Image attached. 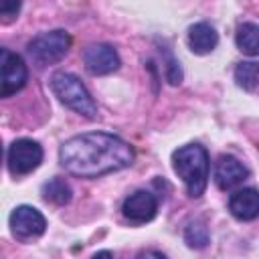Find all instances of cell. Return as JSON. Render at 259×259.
Wrapping results in <instances>:
<instances>
[{
	"label": "cell",
	"mask_w": 259,
	"mask_h": 259,
	"mask_svg": "<svg viewBox=\"0 0 259 259\" xmlns=\"http://www.w3.org/2000/svg\"><path fill=\"white\" fill-rule=\"evenodd\" d=\"M10 229H12V235L18 239H32L45 233L47 221L38 208L20 204L10 214Z\"/></svg>",
	"instance_id": "obj_7"
},
{
	"label": "cell",
	"mask_w": 259,
	"mask_h": 259,
	"mask_svg": "<svg viewBox=\"0 0 259 259\" xmlns=\"http://www.w3.org/2000/svg\"><path fill=\"white\" fill-rule=\"evenodd\" d=\"M219 45V34L208 22H196L188 28V47L196 55H206Z\"/></svg>",
	"instance_id": "obj_12"
},
{
	"label": "cell",
	"mask_w": 259,
	"mask_h": 259,
	"mask_svg": "<svg viewBox=\"0 0 259 259\" xmlns=\"http://www.w3.org/2000/svg\"><path fill=\"white\" fill-rule=\"evenodd\" d=\"M134 259H166L160 251H154V249H148V251H140Z\"/></svg>",
	"instance_id": "obj_19"
},
{
	"label": "cell",
	"mask_w": 259,
	"mask_h": 259,
	"mask_svg": "<svg viewBox=\"0 0 259 259\" xmlns=\"http://www.w3.org/2000/svg\"><path fill=\"white\" fill-rule=\"evenodd\" d=\"M20 10V2H2L0 4V16L4 22H8L12 16H16Z\"/></svg>",
	"instance_id": "obj_18"
},
{
	"label": "cell",
	"mask_w": 259,
	"mask_h": 259,
	"mask_svg": "<svg viewBox=\"0 0 259 259\" xmlns=\"http://www.w3.org/2000/svg\"><path fill=\"white\" fill-rule=\"evenodd\" d=\"M91 259H113V255H111V251H97Z\"/></svg>",
	"instance_id": "obj_20"
},
{
	"label": "cell",
	"mask_w": 259,
	"mask_h": 259,
	"mask_svg": "<svg viewBox=\"0 0 259 259\" xmlns=\"http://www.w3.org/2000/svg\"><path fill=\"white\" fill-rule=\"evenodd\" d=\"M212 176H214V184L221 190H233V188H237L239 184H243L249 178V168L241 160H237L235 156L223 154L214 162Z\"/></svg>",
	"instance_id": "obj_8"
},
{
	"label": "cell",
	"mask_w": 259,
	"mask_h": 259,
	"mask_svg": "<svg viewBox=\"0 0 259 259\" xmlns=\"http://www.w3.org/2000/svg\"><path fill=\"white\" fill-rule=\"evenodd\" d=\"M235 42L239 47L241 53L249 55V57H255L259 55V26L253 24V22H245L237 28V34H235Z\"/></svg>",
	"instance_id": "obj_14"
},
{
	"label": "cell",
	"mask_w": 259,
	"mask_h": 259,
	"mask_svg": "<svg viewBox=\"0 0 259 259\" xmlns=\"http://www.w3.org/2000/svg\"><path fill=\"white\" fill-rule=\"evenodd\" d=\"M69 47H71L69 32L63 30V28H55V30L36 34L28 42L26 51H28V57L36 65H53V63L61 61L67 55Z\"/></svg>",
	"instance_id": "obj_4"
},
{
	"label": "cell",
	"mask_w": 259,
	"mask_h": 259,
	"mask_svg": "<svg viewBox=\"0 0 259 259\" xmlns=\"http://www.w3.org/2000/svg\"><path fill=\"white\" fill-rule=\"evenodd\" d=\"M51 89L59 97V101L63 105H67L69 109L81 113L83 117L93 119L97 115V105H95L91 93L81 83V79L75 77L73 73H67V71L53 73L51 75Z\"/></svg>",
	"instance_id": "obj_3"
},
{
	"label": "cell",
	"mask_w": 259,
	"mask_h": 259,
	"mask_svg": "<svg viewBox=\"0 0 259 259\" xmlns=\"http://www.w3.org/2000/svg\"><path fill=\"white\" fill-rule=\"evenodd\" d=\"M235 83L245 89V91H253L259 83V63L255 61H241L235 67Z\"/></svg>",
	"instance_id": "obj_15"
},
{
	"label": "cell",
	"mask_w": 259,
	"mask_h": 259,
	"mask_svg": "<svg viewBox=\"0 0 259 259\" xmlns=\"http://www.w3.org/2000/svg\"><path fill=\"white\" fill-rule=\"evenodd\" d=\"M229 210L239 221H253L259 217V190L239 188L229 198Z\"/></svg>",
	"instance_id": "obj_11"
},
{
	"label": "cell",
	"mask_w": 259,
	"mask_h": 259,
	"mask_svg": "<svg viewBox=\"0 0 259 259\" xmlns=\"http://www.w3.org/2000/svg\"><path fill=\"white\" fill-rule=\"evenodd\" d=\"M164 59H166V77L172 85H178L182 81V71H180V65L178 61L172 57V53L164 51Z\"/></svg>",
	"instance_id": "obj_17"
},
{
	"label": "cell",
	"mask_w": 259,
	"mask_h": 259,
	"mask_svg": "<svg viewBox=\"0 0 259 259\" xmlns=\"http://www.w3.org/2000/svg\"><path fill=\"white\" fill-rule=\"evenodd\" d=\"M40 192H42V198L47 202H53V204H59V206L71 202V196H73V190H71L69 182L65 178H59V176L47 180L42 184Z\"/></svg>",
	"instance_id": "obj_13"
},
{
	"label": "cell",
	"mask_w": 259,
	"mask_h": 259,
	"mask_svg": "<svg viewBox=\"0 0 259 259\" xmlns=\"http://www.w3.org/2000/svg\"><path fill=\"white\" fill-rule=\"evenodd\" d=\"M0 59H2V89H0V95L10 97V95H14L16 91H20L24 87V83L28 79V71H26V65H24L22 57L8 51V49L0 51Z\"/></svg>",
	"instance_id": "obj_6"
},
{
	"label": "cell",
	"mask_w": 259,
	"mask_h": 259,
	"mask_svg": "<svg viewBox=\"0 0 259 259\" xmlns=\"http://www.w3.org/2000/svg\"><path fill=\"white\" fill-rule=\"evenodd\" d=\"M184 241L192 249H204L208 245V227L202 221H192L184 229Z\"/></svg>",
	"instance_id": "obj_16"
},
{
	"label": "cell",
	"mask_w": 259,
	"mask_h": 259,
	"mask_svg": "<svg viewBox=\"0 0 259 259\" xmlns=\"http://www.w3.org/2000/svg\"><path fill=\"white\" fill-rule=\"evenodd\" d=\"M172 168L186 184L188 196L198 198L202 196L208 184V152L200 144H186L172 154Z\"/></svg>",
	"instance_id": "obj_2"
},
{
	"label": "cell",
	"mask_w": 259,
	"mask_h": 259,
	"mask_svg": "<svg viewBox=\"0 0 259 259\" xmlns=\"http://www.w3.org/2000/svg\"><path fill=\"white\" fill-rule=\"evenodd\" d=\"M83 63H85V69L91 75H107V73L117 71L119 55L111 45L97 42V45H91V47L85 49Z\"/></svg>",
	"instance_id": "obj_10"
},
{
	"label": "cell",
	"mask_w": 259,
	"mask_h": 259,
	"mask_svg": "<svg viewBox=\"0 0 259 259\" xmlns=\"http://www.w3.org/2000/svg\"><path fill=\"white\" fill-rule=\"evenodd\" d=\"M40 162H42V148L38 142L30 138H20L10 144L8 154H6V164H8L10 174L14 176L30 174L32 170L40 166Z\"/></svg>",
	"instance_id": "obj_5"
},
{
	"label": "cell",
	"mask_w": 259,
	"mask_h": 259,
	"mask_svg": "<svg viewBox=\"0 0 259 259\" xmlns=\"http://www.w3.org/2000/svg\"><path fill=\"white\" fill-rule=\"evenodd\" d=\"M136 160L134 148L105 132H87L69 138L59 148V162L71 176L97 178L109 172L123 170Z\"/></svg>",
	"instance_id": "obj_1"
},
{
	"label": "cell",
	"mask_w": 259,
	"mask_h": 259,
	"mask_svg": "<svg viewBox=\"0 0 259 259\" xmlns=\"http://www.w3.org/2000/svg\"><path fill=\"white\" fill-rule=\"evenodd\" d=\"M156 210H158V198L150 190H136L123 200V206H121L123 217L136 225L152 221L156 217Z\"/></svg>",
	"instance_id": "obj_9"
}]
</instances>
